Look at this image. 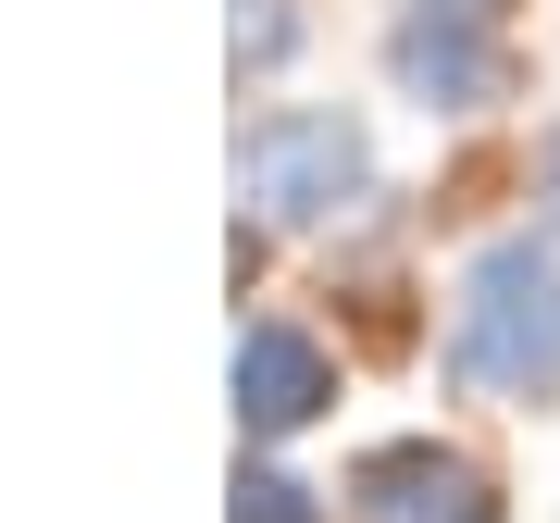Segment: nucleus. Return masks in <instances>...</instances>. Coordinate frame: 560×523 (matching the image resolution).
Segmentation results:
<instances>
[{
    "label": "nucleus",
    "instance_id": "obj_3",
    "mask_svg": "<svg viewBox=\"0 0 560 523\" xmlns=\"http://www.w3.org/2000/svg\"><path fill=\"white\" fill-rule=\"evenodd\" d=\"M386 75H399V101H423V113H486L511 88V0H399Z\"/></svg>",
    "mask_w": 560,
    "mask_h": 523
},
{
    "label": "nucleus",
    "instance_id": "obj_6",
    "mask_svg": "<svg viewBox=\"0 0 560 523\" xmlns=\"http://www.w3.org/2000/svg\"><path fill=\"white\" fill-rule=\"evenodd\" d=\"M237 523H337V511H324V499H312L300 474H275V462H249V474H237Z\"/></svg>",
    "mask_w": 560,
    "mask_h": 523
},
{
    "label": "nucleus",
    "instance_id": "obj_8",
    "mask_svg": "<svg viewBox=\"0 0 560 523\" xmlns=\"http://www.w3.org/2000/svg\"><path fill=\"white\" fill-rule=\"evenodd\" d=\"M536 224H548V237H560V125H548V138H536Z\"/></svg>",
    "mask_w": 560,
    "mask_h": 523
},
{
    "label": "nucleus",
    "instance_id": "obj_5",
    "mask_svg": "<svg viewBox=\"0 0 560 523\" xmlns=\"http://www.w3.org/2000/svg\"><path fill=\"white\" fill-rule=\"evenodd\" d=\"M337 411V362H324V337H300V324H249L237 337V423L261 449L300 437V423Z\"/></svg>",
    "mask_w": 560,
    "mask_h": 523
},
{
    "label": "nucleus",
    "instance_id": "obj_1",
    "mask_svg": "<svg viewBox=\"0 0 560 523\" xmlns=\"http://www.w3.org/2000/svg\"><path fill=\"white\" fill-rule=\"evenodd\" d=\"M448 374L474 399H560V237L511 224L448 287Z\"/></svg>",
    "mask_w": 560,
    "mask_h": 523
},
{
    "label": "nucleus",
    "instance_id": "obj_7",
    "mask_svg": "<svg viewBox=\"0 0 560 523\" xmlns=\"http://www.w3.org/2000/svg\"><path fill=\"white\" fill-rule=\"evenodd\" d=\"M287 50H300V0H249L237 13V75H275Z\"/></svg>",
    "mask_w": 560,
    "mask_h": 523
},
{
    "label": "nucleus",
    "instance_id": "obj_4",
    "mask_svg": "<svg viewBox=\"0 0 560 523\" xmlns=\"http://www.w3.org/2000/svg\"><path fill=\"white\" fill-rule=\"evenodd\" d=\"M349 511L361 523H499V486L460 462V449H436V437H386L349 474Z\"/></svg>",
    "mask_w": 560,
    "mask_h": 523
},
{
    "label": "nucleus",
    "instance_id": "obj_2",
    "mask_svg": "<svg viewBox=\"0 0 560 523\" xmlns=\"http://www.w3.org/2000/svg\"><path fill=\"white\" fill-rule=\"evenodd\" d=\"M237 175H249L261 224H349L374 200V138L337 101H287V113H261L237 138Z\"/></svg>",
    "mask_w": 560,
    "mask_h": 523
}]
</instances>
